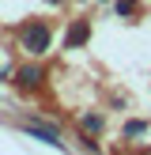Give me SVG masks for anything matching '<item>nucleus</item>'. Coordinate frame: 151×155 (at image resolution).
I'll list each match as a JSON object with an SVG mask.
<instances>
[{"mask_svg":"<svg viewBox=\"0 0 151 155\" xmlns=\"http://www.w3.org/2000/svg\"><path fill=\"white\" fill-rule=\"evenodd\" d=\"M23 49H27V53H45V49H49V30H45L42 23L27 27V30H23Z\"/></svg>","mask_w":151,"mask_h":155,"instance_id":"f257e3e1","label":"nucleus"},{"mask_svg":"<svg viewBox=\"0 0 151 155\" xmlns=\"http://www.w3.org/2000/svg\"><path fill=\"white\" fill-rule=\"evenodd\" d=\"M27 133H30V136H38V140H45V144H53V148H60V136L53 133V129H42V125H34V121H30Z\"/></svg>","mask_w":151,"mask_h":155,"instance_id":"f03ea898","label":"nucleus"},{"mask_svg":"<svg viewBox=\"0 0 151 155\" xmlns=\"http://www.w3.org/2000/svg\"><path fill=\"white\" fill-rule=\"evenodd\" d=\"M87 34H91V27H87V23H76V27L68 30V38H64V42H68V45H83V42H87Z\"/></svg>","mask_w":151,"mask_h":155,"instance_id":"7ed1b4c3","label":"nucleus"},{"mask_svg":"<svg viewBox=\"0 0 151 155\" xmlns=\"http://www.w3.org/2000/svg\"><path fill=\"white\" fill-rule=\"evenodd\" d=\"M19 80L27 83V87H34V83L42 80V72H38V68H23V72H19Z\"/></svg>","mask_w":151,"mask_h":155,"instance_id":"20e7f679","label":"nucleus"},{"mask_svg":"<svg viewBox=\"0 0 151 155\" xmlns=\"http://www.w3.org/2000/svg\"><path fill=\"white\" fill-rule=\"evenodd\" d=\"M83 129H87V133H98V129H102V117H95V114H87V117H83Z\"/></svg>","mask_w":151,"mask_h":155,"instance_id":"39448f33","label":"nucleus"},{"mask_svg":"<svg viewBox=\"0 0 151 155\" xmlns=\"http://www.w3.org/2000/svg\"><path fill=\"white\" fill-rule=\"evenodd\" d=\"M143 129H147V125H140V121H132V125H128V129H125V133H128V136H140V133H143Z\"/></svg>","mask_w":151,"mask_h":155,"instance_id":"423d86ee","label":"nucleus"},{"mask_svg":"<svg viewBox=\"0 0 151 155\" xmlns=\"http://www.w3.org/2000/svg\"><path fill=\"white\" fill-rule=\"evenodd\" d=\"M49 4H60V0H49Z\"/></svg>","mask_w":151,"mask_h":155,"instance_id":"0eeeda50","label":"nucleus"},{"mask_svg":"<svg viewBox=\"0 0 151 155\" xmlns=\"http://www.w3.org/2000/svg\"><path fill=\"white\" fill-rule=\"evenodd\" d=\"M0 76H4V68H0Z\"/></svg>","mask_w":151,"mask_h":155,"instance_id":"6e6552de","label":"nucleus"}]
</instances>
